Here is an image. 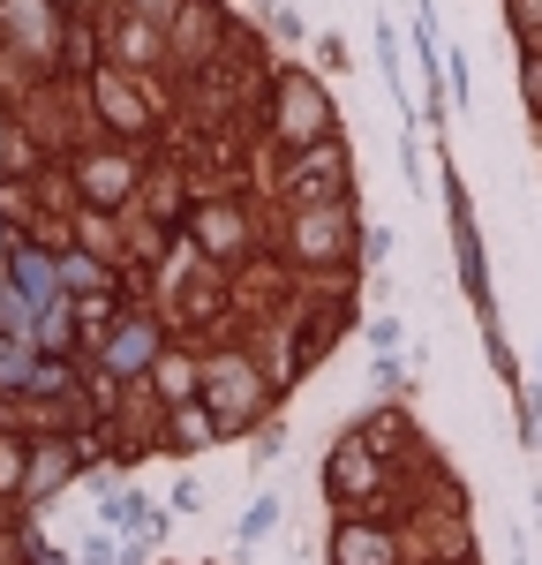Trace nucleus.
<instances>
[{"instance_id": "1", "label": "nucleus", "mask_w": 542, "mask_h": 565, "mask_svg": "<svg viewBox=\"0 0 542 565\" xmlns=\"http://www.w3.org/2000/svg\"><path fill=\"white\" fill-rule=\"evenodd\" d=\"M15 279H23V295H31V302H53V271H45L39 249H23V257H15Z\"/></svg>"}, {"instance_id": "2", "label": "nucleus", "mask_w": 542, "mask_h": 565, "mask_svg": "<svg viewBox=\"0 0 542 565\" xmlns=\"http://www.w3.org/2000/svg\"><path fill=\"white\" fill-rule=\"evenodd\" d=\"M143 348H151V332H121V348H113V362H143Z\"/></svg>"}, {"instance_id": "3", "label": "nucleus", "mask_w": 542, "mask_h": 565, "mask_svg": "<svg viewBox=\"0 0 542 565\" xmlns=\"http://www.w3.org/2000/svg\"><path fill=\"white\" fill-rule=\"evenodd\" d=\"M271 521H279V505H271V498H264V505H257V513H249V521H241V535H264Z\"/></svg>"}, {"instance_id": "4", "label": "nucleus", "mask_w": 542, "mask_h": 565, "mask_svg": "<svg viewBox=\"0 0 542 565\" xmlns=\"http://www.w3.org/2000/svg\"><path fill=\"white\" fill-rule=\"evenodd\" d=\"M84 565H113V543H84Z\"/></svg>"}]
</instances>
